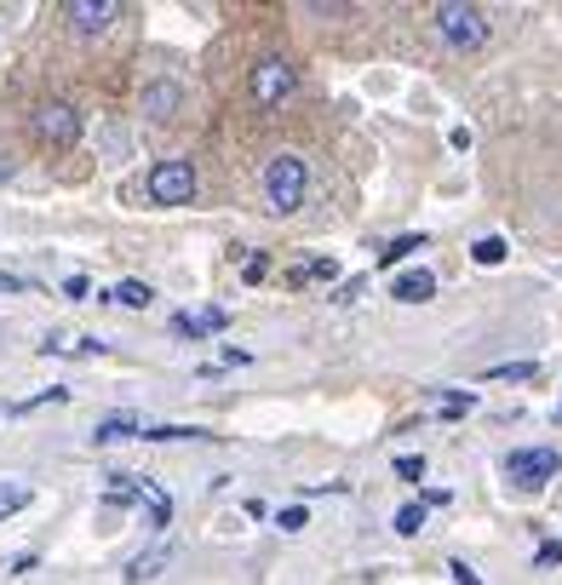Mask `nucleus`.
I'll use <instances>...</instances> for the list:
<instances>
[{"label":"nucleus","mask_w":562,"mask_h":585,"mask_svg":"<svg viewBox=\"0 0 562 585\" xmlns=\"http://www.w3.org/2000/svg\"><path fill=\"white\" fill-rule=\"evenodd\" d=\"M430 18H437V35L453 46V53H476V46H488V18H482V7H471V0H442Z\"/></svg>","instance_id":"obj_1"},{"label":"nucleus","mask_w":562,"mask_h":585,"mask_svg":"<svg viewBox=\"0 0 562 585\" xmlns=\"http://www.w3.org/2000/svg\"><path fill=\"white\" fill-rule=\"evenodd\" d=\"M304 190H311V167H304L299 156H270V167H265V201L276 213H299L304 207Z\"/></svg>","instance_id":"obj_2"},{"label":"nucleus","mask_w":562,"mask_h":585,"mask_svg":"<svg viewBox=\"0 0 562 585\" xmlns=\"http://www.w3.org/2000/svg\"><path fill=\"white\" fill-rule=\"evenodd\" d=\"M144 190L156 207H190L195 201V167L190 161H156L144 178Z\"/></svg>","instance_id":"obj_3"},{"label":"nucleus","mask_w":562,"mask_h":585,"mask_svg":"<svg viewBox=\"0 0 562 585\" xmlns=\"http://www.w3.org/2000/svg\"><path fill=\"white\" fill-rule=\"evenodd\" d=\"M557 448H517V453H505V482H517V488L528 494H540L546 482H557Z\"/></svg>","instance_id":"obj_4"},{"label":"nucleus","mask_w":562,"mask_h":585,"mask_svg":"<svg viewBox=\"0 0 562 585\" xmlns=\"http://www.w3.org/2000/svg\"><path fill=\"white\" fill-rule=\"evenodd\" d=\"M30 126H35V138H41V144H53V149H75V144H81V110L64 104V98L41 104Z\"/></svg>","instance_id":"obj_5"},{"label":"nucleus","mask_w":562,"mask_h":585,"mask_svg":"<svg viewBox=\"0 0 562 585\" xmlns=\"http://www.w3.org/2000/svg\"><path fill=\"white\" fill-rule=\"evenodd\" d=\"M293 87H299V69L288 58H265L252 69V104L259 110H276L281 98H293Z\"/></svg>","instance_id":"obj_6"},{"label":"nucleus","mask_w":562,"mask_h":585,"mask_svg":"<svg viewBox=\"0 0 562 585\" xmlns=\"http://www.w3.org/2000/svg\"><path fill=\"white\" fill-rule=\"evenodd\" d=\"M115 12H121L115 0H64V18L75 35H104L115 23Z\"/></svg>","instance_id":"obj_7"},{"label":"nucleus","mask_w":562,"mask_h":585,"mask_svg":"<svg viewBox=\"0 0 562 585\" xmlns=\"http://www.w3.org/2000/svg\"><path fill=\"white\" fill-rule=\"evenodd\" d=\"M229 327V311L224 304H207V311H178L172 316V334H184V339H213Z\"/></svg>","instance_id":"obj_8"},{"label":"nucleus","mask_w":562,"mask_h":585,"mask_svg":"<svg viewBox=\"0 0 562 585\" xmlns=\"http://www.w3.org/2000/svg\"><path fill=\"white\" fill-rule=\"evenodd\" d=\"M138 104H144L149 121H172L178 110H184V87H178V81H149Z\"/></svg>","instance_id":"obj_9"},{"label":"nucleus","mask_w":562,"mask_h":585,"mask_svg":"<svg viewBox=\"0 0 562 585\" xmlns=\"http://www.w3.org/2000/svg\"><path fill=\"white\" fill-rule=\"evenodd\" d=\"M391 299H396V304H425V299H437V275H430V270H402L396 282H391Z\"/></svg>","instance_id":"obj_10"},{"label":"nucleus","mask_w":562,"mask_h":585,"mask_svg":"<svg viewBox=\"0 0 562 585\" xmlns=\"http://www.w3.org/2000/svg\"><path fill=\"white\" fill-rule=\"evenodd\" d=\"M126 437H144V425L133 414H110V419H98L92 425V442L104 448V442H126Z\"/></svg>","instance_id":"obj_11"},{"label":"nucleus","mask_w":562,"mask_h":585,"mask_svg":"<svg viewBox=\"0 0 562 585\" xmlns=\"http://www.w3.org/2000/svg\"><path fill=\"white\" fill-rule=\"evenodd\" d=\"M167 563H172V545H156V551H144V556H133V563H126V580L144 585V580H156Z\"/></svg>","instance_id":"obj_12"},{"label":"nucleus","mask_w":562,"mask_h":585,"mask_svg":"<svg viewBox=\"0 0 562 585\" xmlns=\"http://www.w3.org/2000/svg\"><path fill=\"white\" fill-rule=\"evenodd\" d=\"M339 265L334 259H311V265H293L288 270V288H311V282H334Z\"/></svg>","instance_id":"obj_13"},{"label":"nucleus","mask_w":562,"mask_h":585,"mask_svg":"<svg viewBox=\"0 0 562 585\" xmlns=\"http://www.w3.org/2000/svg\"><path fill=\"white\" fill-rule=\"evenodd\" d=\"M430 408H437L442 419H459L476 408V391H430Z\"/></svg>","instance_id":"obj_14"},{"label":"nucleus","mask_w":562,"mask_h":585,"mask_svg":"<svg viewBox=\"0 0 562 585\" xmlns=\"http://www.w3.org/2000/svg\"><path fill=\"white\" fill-rule=\"evenodd\" d=\"M30 499H35V488H30V482H0V522H7V517H18Z\"/></svg>","instance_id":"obj_15"},{"label":"nucleus","mask_w":562,"mask_h":585,"mask_svg":"<svg viewBox=\"0 0 562 585\" xmlns=\"http://www.w3.org/2000/svg\"><path fill=\"white\" fill-rule=\"evenodd\" d=\"M104 299L126 304V311H144V304L156 299V288H149V282H121V288H115V293H104Z\"/></svg>","instance_id":"obj_16"},{"label":"nucleus","mask_w":562,"mask_h":585,"mask_svg":"<svg viewBox=\"0 0 562 585\" xmlns=\"http://www.w3.org/2000/svg\"><path fill=\"white\" fill-rule=\"evenodd\" d=\"M505 252H510V247H505L499 236H482V241L471 247V259H476V265H488V270H494V265H505Z\"/></svg>","instance_id":"obj_17"},{"label":"nucleus","mask_w":562,"mask_h":585,"mask_svg":"<svg viewBox=\"0 0 562 585\" xmlns=\"http://www.w3.org/2000/svg\"><path fill=\"white\" fill-rule=\"evenodd\" d=\"M419 247H425V236H402V241H391L385 252H379V265H402L407 252H419Z\"/></svg>","instance_id":"obj_18"},{"label":"nucleus","mask_w":562,"mask_h":585,"mask_svg":"<svg viewBox=\"0 0 562 585\" xmlns=\"http://www.w3.org/2000/svg\"><path fill=\"white\" fill-rule=\"evenodd\" d=\"M396 533H425V505H402V511H396Z\"/></svg>","instance_id":"obj_19"},{"label":"nucleus","mask_w":562,"mask_h":585,"mask_svg":"<svg viewBox=\"0 0 562 585\" xmlns=\"http://www.w3.org/2000/svg\"><path fill=\"white\" fill-rule=\"evenodd\" d=\"M488 379H510V385H522V379H533V362H499V368H488Z\"/></svg>","instance_id":"obj_20"},{"label":"nucleus","mask_w":562,"mask_h":585,"mask_svg":"<svg viewBox=\"0 0 562 585\" xmlns=\"http://www.w3.org/2000/svg\"><path fill=\"white\" fill-rule=\"evenodd\" d=\"M396 476H402V482H425V453H402Z\"/></svg>","instance_id":"obj_21"},{"label":"nucleus","mask_w":562,"mask_h":585,"mask_svg":"<svg viewBox=\"0 0 562 585\" xmlns=\"http://www.w3.org/2000/svg\"><path fill=\"white\" fill-rule=\"evenodd\" d=\"M304 522H311V517H304V505H288V511H276V528H281V533H299Z\"/></svg>","instance_id":"obj_22"},{"label":"nucleus","mask_w":562,"mask_h":585,"mask_svg":"<svg viewBox=\"0 0 562 585\" xmlns=\"http://www.w3.org/2000/svg\"><path fill=\"white\" fill-rule=\"evenodd\" d=\"M562 563V545H540L533 551V569H557Z\"/></svg>","instance_id":"obj_23"},{"label":"nucleus","mask_w":562,"mask_h":585,"mask_svg":"<svg viewBox=\"0 0 562 585\" xmlns=\"http://www.w3.org/2000/svg\"><path fill=\"white\" fill-rule=\"evenodd\" d=\"M448 574H453L459 585H482V574H476L471 563H448Z\"/></svg>","instance_id":"obj_24"},{"label":"nucleus","mask_w":562,"mask_h":585,"mask_svg":"<svg viewBox=\"0 0 562 585\" xmlns=\"http://www.w3.org/2000/svg\"><path fill=\"white\" fill-rule=\"evenodd\" d=\"M23 288H30L23 275H7V270H0V293H23Z\"/></svg>","instance_id":"obj_25"},{"label":"nucleus","mask_w":562,"mask_h":585,"mask_svg":"<svg viewBox=\"0 0 562 585\" xmlns=\"http://www.w3.org/2000/svg\"><path fill=\"white\" fill-rule=\"evenodd\" d=\"M551 419H557V425H562V396H557V414H551Z\"/></svg>","instance_id":"obj_26"}]
</instances>
